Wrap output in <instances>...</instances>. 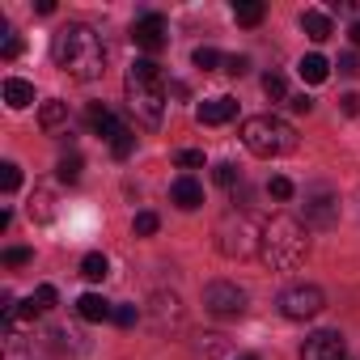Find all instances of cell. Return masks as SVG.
Instances as JSON below:
<instances>
[{"label": "cell", "mask_w": 360, "mask_h": 360, "mask_svg": "<svg viewBox=\"0 0 360 360\" xmlns=\"http://www.w3.org/2000/svg\"><path fill=\"white\" fill-rule=\"evenodd\" d=\"M51 56H56V64L68 72V77H77V81H94V77H102V68H106V47H102V39L89 30V26H64L56 39H51Z\"/></svg>", "instance_id": "cell-1"}, {"label": "cell", "mask_w": 360, "mask_h": 360, "mask_svg": "<svg viewBox=\"0 0 360 360\" xmlns=\"http://www.w3.org/2000/svg\"><path fill=\"white\" fill-rule=\"evenodd\" d=\"M309 255V225L297 217H271L259 233V259L276 271H292L301 267Z\"/></svg>", "instance_id": "cell-2"}, {"label": "cell", "mask_w": 360, "mask_h": 360, "mask_svg": "<svg viewBox=\"0 0 360 360\" xmlns=\"http://www.w3.org/2000/svg\"><path fill=\"white\" fill-rule=\"evenodd\" d=\"M127 106L144 127H157L165 115V77L153 60H136L127 68Z\"/></svg>", "instance_id": "cell-3"}, {"label": "cell", "mask_w": 360, "mask_h": 360, "mask_svg": "<svg viewBox=\"0 0 360 360\" xmlns=\"http://www.w3.org/2000/svg\"><path fill=\"white\" fill-rule=\"evenodd\" d=\"M242 144L255 153V157H284L297 148V127L276 119V115H255L242 123Z\"/></svg>", "instance_id": "cell-4"}, {"label": "cell", "mask_w": 360, "mask_h": 360, "mask_svg": "<svg viewBox=\"0 0 360 360\" xmlns=\"http://www.w3.org/2000/svg\"><path fill=\"white\" fill-rule=\"evenodd\" d=\"M259 233H263V225L255 229V221H250L246 212H229V217L217 225V246H221L225 259H242V255L259 250Z\"/></svg>", "instance_id": "cell-5"}, {"label": "cell", "mask_w": 360, "mask_h": 360, "mask_svg": "<svg viewBox=\"0 0 360 360\" xmlns=\"http://www.w3.org/2000/svg\"><path fill=\"white\" fill-rule=\"evenodd\" d=\"M322 305H326V297H322L318 284H288L280 292V314L292 318V322H305V318L322 314Z\"/></svg>", "instance_id": "cell-6"}, {"label": "cell", "mask_w": 360, "mask_h": 360, "mask_svg": "<svg viewBox=\"0 0 360 360\" xmlns=\"http://www.w3.org/2000/svg\"><path fill=\"white\" fill-rule=\"evenodd\" d=\"M204 309L217 314V318H238L246 309V292L238 284H229V280H212L204 288Z\"/></svg>", "instance_id": "cell-7"}, {"label": "cell", "mask_w": 360, "mask_h": 360, "mask_svg": "<svg viewBox=\"0 0 360 360\" xmlns=\"http://www.w3.org/2000/svg\"><path fill=\"white\" fill-rule=\"evenodd\" d=\"M339 221V200L330 187H309L305 191V225H318V229H330Z\"/></svg>", "instance_id": "cell-8"}, {"label": "cell", "mask_w": 360, "mask_h": 360, "mask_svg": "<svg viewBox=\"0 0 360 360\" xmlns=\"http://www.w3.org/2000/svg\"><path fill=\"white\" fill-rule=\"evenodd\" d=\"M131 43H136L140 51L157 56V51L169 43V26H165V18H161V13H144V18H136V26H131Z\"/></svg>", "instance_id": "cell-9"}, {"label": "cell", "mask_w": 360, "mask_h": 360, "mask_svg": "<svg viewBox=\"0 0 360 360\" xmlns=\"http://www.w3.org/2000/svg\"><path fill=\"white\" fill-rule=\"evenodd\" d=\"M301 360H347V343H343L339 330H318V335L305 339Z\"/></svg>", "instance_id": "cell-10"}, {"label": "cell", "mask_w": 360, "mask_h": 360, "mask_svg": "<svg viewBox=\"0 0 360 360\" xmlns=\"http://www.w3.org/2000/svg\"><path fill=\"white\" fill-rule=\"evenodd\" d=\"M169 200H174V208H183V212H195V208L204 204V187L195 183L191 174H183V178H174V187H169Z\"/></svg>", "instance_id": "cell-11"}, {"label": "cell", "mask_w": 360, "mask_h": 360, "mask_svg": "<svg viewBox=\"0 0 360 360\" xmlns=\"http://www.w3.org/2000/svg\"><path fill=\"white\" fill-rule=\"evenodd\" d=\"M233 115H238V102H233V98H208V102L195 106V119H200L204 127H221V123H229Z\"/></svg>", "instance_id": "cell-12"}, {"label": "cell", "mask_w": 360, "mask_h": 360, "mask_svg": "<svg viewBox=\"0 0 360 360\" xmlns=\"http://www.w3.org/2000/svg\"><path fill=\"white\" fill-rule=\"evenodd\" d=\"M85 123H89V127H94V136H102V140H115V136L123 131V123L115 119V110H110V106H98V102L85 110Z\"/></svg>", "instance_id": "cell-13"}, {"label": "cell", "mask_w": 360, "mask_h": 360, "mask_svg": "<svg viewBox=\"0 0 360 360\" xmlns=\"http://www.w3.org/2000/svg\"><path fill=\"white\" fill-rule=\"evenodd\" d=\"M77 314H81L85 322H106V318H115V305H110L102 292H81V297H77Z\"/></svg>", "instance_id": "cell-14"}, {"label": "cell", "mask_w": 360, "mask_h": 360, "mask_svg": "<svg viewBox=\"0 0 360 360\" xmlns=\"http://www.w3.org/2000/svg\"><path fill=\"white\" fill-rule=\"evenodd\" d=\"M301 30L314 39V43H326L330 34H335V26H330V18L322 13V9H305L301 13Z\"/></svg>", "instance_id": "cell-15"}, {"label": "cell", "mask_w": 360, "mask_h": 360, "mask_svg": "<svg viewBox=\"0 0 360 360\" xmlns=\"http://www.w3.org/2000/svg\"><path fill=\"white\" fill-rule=\"evenodd\" d=\"M297 72H301V81L305 85H322L326 77H330V64H326V56H301V64H297Z\"/></svg>", "instance_id": "cell-16"}, {"label": "cell", "mask_w": 360, "mask_h": 360, "mask_svg": "<svg viewBox=\"0 0 360 360\" xmlns=\"http://www.w3.org/2000/svg\"><path fill=\"white\" fill-rule=\"evenodd\" d=\"M5 102H9V110H26L34 102V85L22 81V77H9L5 81Z\"/></svg>", "instance_id": "cell-17"}, {"label": "cell", "mask_w": 360, "mask_h": 360, "mask_svg": "<svg viewBox=\"0 0 360 360\" xmlns=\"http://www.w3.org/2000/svg\"><path fill=\"white\" fill-rule=\"evenodd\" d=\"M39 123H43L47 131H60V127H68V102H60V98L43 102V110H39Z\"/></svg>", "instance_id": "cell-18"}, {"label": "cell", "mask_w": 360, "mask_h": 360, "mask_svg": "<svg viewBox=\"0 0 360 360\" xmlns=\"http://www.w3.org/2000/svg\"><path fill=\"white\" fill-rule=\"evenodd\" d=\"M263 5H259V0H238V5H233V18H238V26H259L263 22Z\"/></svg>", "instance_id": "cell-19"}, {"label": "cell", "mask_w": 360, "mask_h": 360, "mask_svg": "<svg viewBox=\"0 0 360 360\" xmlns=\"http://www.w3.org/2000/svg\"><path fill=\"white\" fill-rule=\"evenodd\" d=\"M106 271H110L106 255H85V259H81V276H85V280L98 284V280H106Z\"/></svg>", "instance_id": "cell-20"}, {"label": "cell", "mask_w": 360, "mask_h": 360, "mask_svg": "<svg viewBox=\"0 0 360 360\" xmlns=\"http://www.w3.org/2000/svg\"><path fill=\"white\" fill-rule=\"evenodd\" d=\"M195 68H204V72H212V68H225V56L217 51V47H195Z\"/></svg>", "instance_id": "cell-21"}, {"label": "cell", "mask_w": 360, "mask_h": 360, "mask_svg": "<svg viewBox=\"0 0 360 360\" xmlns=\"http://www.w3.org/2000/svg\"><path fill=\"white\" fill-rule=\"evenodd\" d=\"M263 94H267L271 102H288V85H284V77H280V72H267V77H263Z\"/></svg>", "instance_id": "cell-22"}, {"label": "cell", "mask_w": 360, "mask_h": 360, "mask_svg": "<svg viewBox=\"0 0 360 360\" xmlns=\"http://www.w3.org/2000/svg\"><path fill=\"white\" fill-rule=\"evenodd\" d=\"M212 178H217L221 187H238V183H242V169H238L233 161H221V165L212 169Z\"/></svg>", "instance_id": "cell-23"}, {"label": "cell", "mask_w": 360, "mask_h": 360, "mask_svg": "<svg viewBox=\"0 0 360 360\" xmlns=\"http://www.w3.org/2000/svg\"><path fill=\"white\" fill-rule=\"evenodd\" d=\"M131 148H136V136H131V131L123 127V131H119V136L110 140V153H115V157L123 161V157H131Z\"/></svg>", "instance_id": "cell-24"}, {"label": "cell", "mask_w": 360, "mask_h": 360, "mask_svg": "<svg viewBox=\"0 0 360 360\" xmlns=\"http://www.w3.org/2000/svg\"><path fill=\"white\" fill-rule=\"evenodd\" d=\"M157 225H161V221H157V212H136V221H131V229H136L140 238H153V233H157Z\"/></svg>", "instance_id": "cell-25"}, {"label": "cell", "mask_w": 360, "mask_h": 360, "mask_svg": "<svg viewBox=\"0 0 360 360\" xmlns=\"http://www.w3.org/2000/svg\"><path fill=\"white\" fill-rule=\"evenodd\" d=\"M0 183H5V191L13 195V191L22 187V169H18L13 161H5V165H0Z\"/></svg>", "instance_id": "cell-26"}, {"label": "cell", "mask_w": 360, "mask_h": 360, "mask_svg": "<svg viewBox=\"0 0 360 360\" xmlns=\"http://www.w3.org/2000/svg\"><path fill=\"white\" fill-rule=\"evenodd\" d=\"M174 161L183 165V169H200V165H204V153H200V148H178Z\"/></svg>", "instance_id": "cell-27"}, {"label": "cell", "mask_w": 360, "mask_h": 360, "mask_svg": "<svg viewBox=\"0 0 360 360\" xmlns=\"http://www.w3.org/2000/svg\"><path fill=\"white\" fill-rule=\"evenodd\" d=\"M267 195H271V200H292V183H288L284 174H276L271 183H267Z\"/></svg>", "instance_id": "cell-28"}, {"label": "cell", "mask_w": 360, "mask_h": 360, "mask_svg": "<svg viewBox=\"0 0 360 360\" xmlns=\"http://www.w3.org/2000/svg\"><path fill=\"white\" fill-rule=\"evenodd\" d=\"M81 178V157H64L60 161V183H77Z\"/></svg>", "instance_id": "cell-29"}, {"label": "cell", "mask_w": 360, "mask_h": 360, "mask_svg": "<svg viewBox=\"0 0 360 360\" xmlns=\"http://www.w3.org/2000/svg\"><path fill=\"white\" fill-rule=\"evenodd\" d=\"M22 263H30V250L26 246H9L5 250V267H22Z\"/></svg>", "instance_id": "cell-30"}, {"label": "cell", "mask_w": 360, "mask_h": 360, "mask_svg": "<svg viewBox=\"0 0 360 360\" xmlns=\"http://www.w3.org/2000/svg\"><path fill=\"white\" fill-rule=\"evenodd\" d=\"M246 68H250V60H246V56H225V68H221V72H233V77H242Z\"/></svg>", "instance_id": "cell-31"}, {"label": "cell", "mask_w": 360, "mask_h": 360, "mask_svg": "<svg viewBox=\"0 0 360 360\" xmlns=\"http://www.w3.org/2000/svg\"><path fill=\"white\" fill-rule=\"evenodd\" d=\"M34 301H39V309L47 314V309L56 305V288H51V284H39V292H34Z\"/></svg>", "instance_id": "cell-32"}, {"label": "cell", "mask_w": 360, "mask_h": 360, "mask_svg": "<svg viewBox=\"0 0 360 360\" xmlns=\"http://www.w3.org/2000/svg\"><path fill=\"white\" fill-rule=\"evenodd\" d=\"M136 318H140L136 305H119V309H115V322H119V326H136Z\"/></svg>", "instance_id": "cell-33"}, {"label": "cell", "mask_w": 360, "mask_h": 360, "mask_svg": "<svg viewBox=\"0 0 360 360\" xmlns=\"http://www.w3.org/2000/svg\"><path fill=\"white\" fill-rule=\"evenodd\" d=\"M0 56H5V60H18V56H22V39H18V34H5V47H0Z\"/></svg>", "instance_id": "cell-34"}, {"label": "cell", "mask_w": 360, "mask_h": 360, "mask_svg": "<svg viewBox=\"0 0 360 360\" xmlns=\"http://www.w3.org/2000/svg\"><path fill=\"white\" fill-rule=\"evenodd\" d=\"M288 106H292L297 115H309V110H314V98H309V94H297V98H288Z\"/></svg>", "instance_id": "cell-35"}, {"label": "cell", "mask_w": 360, "mask_h": 360, "mask_svg": "<svg viewBox=\"0 0 360 360\" xmlns=\"http://www.w3.org/2000/svg\"><path fill=\"white\" fill-rule=\"evenodd\" d=\"M343 115H360V94H343Z\"/></svg>", "instance_id": "cell-36"}, {"label": "cell", "mask_w": 360, "mask_h": 360, "mask_svg": "<svg viewBox=\"0 0 360 360\" xmlns=\"http://www.w3.org/2000/svg\"><path fill=\"white\" fill-rule=\"evenodd\" d=\"M18 314H22V318H39L43 309H39V301H34V297H26V301L18 305Z\"/></svg>", "instance_id": "cell-37"}, {"label": "cell", "mask_w": 360, "mask_h": 360, "mask_svg": "<svg viewBox=\"0 0 360 360\" xmlns=\"http://www.w3.org/2000/svg\"><path fill=\"white\" fill-rule=\"evenodd\" d=\"M339 72H343V77H356V72H360L356 56H343V60H339Z\"/></svg>", "instance_id": "cell-38"}, {"label": "cell", "mask_w": 360, "mask_h": 360, "mask_svg": "<svg viewBox=\"0 0 360 360\" xmlns=\"http://www.w3.org/2000/svg\"><path fill=\"white\" fill-rule=\"evenodd\" d=\"M347 39H352V47H360V18H356V22L347 26Z\"/></svg>", "instance_id": "cell-39"}, {"label": "cell", "mask_w": 360, "mask_h": 360, "mask_svg": "<svg viewBox=\"0 0 360 360\" xmlns=\"http://www.w3.org/2000/svg\"><path fill=\"white\" fill-rule=\"evenodd\" d=\"M242 360H255V356H242Z\"/></svg>", "instance_id": "cell-40"}]
</instances>
